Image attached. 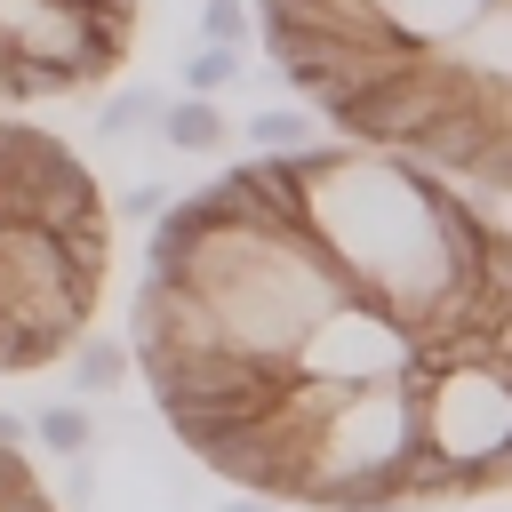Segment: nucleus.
<instances>
[{
	"label": "nucleus",
	"mask_w": 512,
	"mask_h": 512,
	"mask_svg": "<svg viewBox=\"0 0 512 512\" xmlns=\"http://www.w3.org/2000/svg\"><path fill=\"white\" fill-rule=\"evenodd\" d=\"M408 400H416V448H432L448 464H488L512 448L504 368H440V376L408 384Z\"/></svg>",
	"instance_id": "f257e3e1"
},
{
	"label": "nucleus",
	"mask_w": 512,
	"mask_h": 512,
	"mask_svg": "<svg viewBox=\"0 0 512 512\" xmlns=\"http://www.w3.org/2000/svg\"><path fill=\"white\" fill-rule=\"evenodd\" d=\"M472 96V72L448 56V48H416V64L408 72H392L384 88H368L336 128L360 144V152H408L448 104H464Z\"/></svg>",
	"instance_id": "f03ea898"
},
{
	"label": "nucleus",
	"mask_w": 512,
	"mask_h": 512,
	"mask_svg": "<svg viewBox=\"0 0 512 512\" xmlns=\"http://www.w3.org/2000/svg\"><path fill=\"white\" fill-rule=\"evenodd\" d=\"M288 368H296V376H320V384H400V368H408V328H400L384 304L344 296V304H328V312L304 328V344L288 352Z\"/></svg>",
	"instance_id": "7ed1b4c3"
},
{
	"label": "nucleus",
	"mask_w": 512,
	"mask_h": 512,
	"mask_svg": "<svg viewBox=\"0 0 512 512\" xmlns=\"http://www.w3.org/2000/svg\"><path fill=\"white\" fill-rule=\"evenodd\" d=\"M200 352H224L216 336V312L184 288V280H144L136 288V368H176V360H200Z\"/></svg>",
	"instance_id": "20e7f679"
},
{
	"label": "nucleus",
	"mask_w": 512,
	"mask_h": 512,
	"mask_svg": "<svg viewBox=\"0 0 512 512\" xmlns=\"http://www.w3.org/2000/svg\"><path fill=\"white\" fill-rule=\"evenodd\" d=\"M384 8V24L400 32V40H416V48H440V40H456L480 8H496V0H376Z\"/></svg>",
	"instance_id": "39448f33"
},
{
	"label": "nucleus",
	"mask_w": 512,
	"mask_h": 512,
	"mask_svg": "<svg viewBox=\"0 0 512 512\" xmlns=\"http://www.w3.org/2000/svg\"><path fill=\"white\" fill-rule=\"evenodd\" d=\"M24 432H32V448H48L56 464L96 456V408H88V400H48V408L24 416Z\"/></svg>",
	"instance_id": "423d86ee"
},
{
	"label": "nucleus",
	"mask_w": 512,
	"mask_h": 512,
	"mask_svg": "<svg viewBox=\"0 0 512 512\" xmlns=\"http://www.w3.org/2000/svg\"><path fill=\"white\" fill-rule=\"evenodd\" d=\"M168 152H224V136H232V120L216 112V96H168L160 104V128H152Z\"/></svg>",
	"instance_id": "0eeeda50"
},
{
	"label": "nucleus",
	"mask_w": 512,
	"mask_h": 512,
	"mask_svg": "<svg viewBox=\"0 0 512 512\" xmlns=\"http://www.w3.org/2000/svg\"><path fill=\"white\" fill-rule=\"evenodd\" d=\"M200 200H168L160 216H152V248H144V280H176L184 272V256H192V240H200Z\"/></svg>",
	"instance_id": "6e6552de"
},
{
	"label": "nucleus",
	"mask_w": 512,
	"mask_h": 512,
	"mask_svg": "<svg viewBox=\"0 0 512 512\" xmlns=\"http://www.w3.org/2000/svg\"><path fill=\"white\" fill-rule=\"evenodd\" d=\"M160 104H168V88L128 80V88H112V96H104L96 136H104V144H136V136H152V128H160Z\"/></svg>",
	"instance_id": "1a4fd4ad"
},
{
	"label": "nucleus",
	"mask_w": 512,
	"mask_h": 512,
	"mask_svg": "<svg viewBox=\"0 0 512 512\" xmlns=\"http://www.w3.org/2000/svg\"><path fill=\"white\" fill-rule=\"evenodd\" d=\"M128 384V344H112V336H72V392L80 400H104V392H120Z\"/></svg>",
	"instance_id": "9d476101"
},
{
	"label": "nucleus",
	"mask_w": 512,
	"mask_h": 512,
	"mask_svg": "<svg viewBox=\"0 0 512 512\" xmlns=\"http://www.w3.org/2000/svg\"><path fill=\"white\" fill-rule=\"evenodd\" d=\"M240 128H248L256 152H304V144H320V120H312L304 104H256Z\"/></svg>",
	"instance_id": "9b49d317"
},
{
	"label": "nucleus",
	"mask_w": 512,
	"mask_h": 512,
	"mask_svg": "<svg viewBox=\"0 0 512 512\" xmlns=\"http://www.w3.org/2000/svg\"><path fill=\"white\" fill-rule=\"evenodd\" d=\"M176 72H184V96H224V88H232L248 64H240V48H208V40H200V48H192Z\"/></svg>",
	"instance_id": "f8f14e48"
},
{
	"label": "nucleus",
	"mask_w": 512,
	"mask_h": 512,
	"mask_svg": "<svg viewBox=\"0 0 512 512\" xmlns=\"http://www.w3.org/2000/svg\"><path fill=\"white\" fill-rule=\"evenodd\" d=\"M200 40H208V48H248V40H256L248 0H200Z\"/></svg>",
	"instance_id": "ddd939ff"
},
{
	"label": "nucleus",
	"mask_w": 512,
	"mask_h": 512,
	"mask_svg": "<svg viewBox=\"0 0 512 512\" xmlns=\"http://www.w3.org/2000/svg\"><path fill=\"white\" fill-rule=\"evenodd\" d=\"M160 208H168V184H128L120 192V216H136V224H152Z\"/></svg>",
	"instance_id": "4468645a"
},
{
	"label": "nucleus",
	"mask_w": 512,
	"mask_h": 512,
	"mask_svg": "<svg viewBox=\"0 0 512 512\" xmlns=\"http://www.w3.org/2000/svg\"><path fill=\"white\" fill-rule=\"evenodd\" d=\"M88 496H96V456H80V464H64V504L80 512Z\"/></svg>",
	"instance_id": "2eb2a0df"
},
{
	"label": "nucleus",
	"mask_w": 512,
	"mask_h": 512,
	"mask_svg": "<svg viewBox=\"0 0 512 512\" xmlns=\"http://www.w3.org/2000/svg\"><path fill=\"white\" fill-rule=\"evenodd\" d=\"M224 512H272V504H264V496H232Z\"/></svg>",
	"instance_id": "dca6fc26"
},
{
	"label": "nucleus",
	"mask_w": 512,
	"mask_h": 512,
	"mask_svg": "<svg viewBox=\"0 0 512 512\" xmlns=\"http://www.w3.org/2000/svg\"><path fill=\"white\" fill-rule=\"evenodd\" d=\"M24 8H32V0H0V32H8V24L24 16Z\"/></svg>",
	"instance_id": "f3484780"
},
{
	"label": "nucleus",
	"mask_w": 512,
	"mask_h": 512,
	"mask_svg": "<svg viewBox=\"0 0 512 512\" xmlns=\"http://www.w3.org/2000/svg\"><path fill=\"white\" fill-rule=\"evenodd\" d=\"M352 512H408V504H352Z\"/></svg>",
	"instance_id": "a211bd4d"
}]
</instances>
